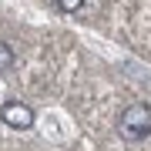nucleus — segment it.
<instances>
[{
	"label": "nucleus",
	"mask_w": 151,
	"mask_h": 151,
	"mask_svg": "<svg viewBox=\"0 0 151 151\" xmlns=\"http://www.w3.org/2000/svg\"><path fill=\"white\" fill-rule=\"evenodd\" d=\"M118 131L124 141H145L151 134V108L148 104H131V108L121 111Z\"/></svg>",
	"instance_id": "f257e3e1"
},
{
	"label": "nucleus",
	"mask_w": 151,
	"mask_h": 151,
	"mask_svg": "<svg viewBox=\"0 0 151 151\" xmlns=\"http://www.w3.org/2000/svg\"><path fill=\"white\" fill-rule=\"evenodd\" d=\"M0 121H4L7 128H14V131H27L34 124V111L24 101H7L4 108H0Z\"/></svg>",
	"instance_id": "f03ea898"
},
{
	"label": "nucleus",
	"mask_w": 151,
	"mask_h": 151,
	"mask_svg": "<svg viewBox=\"0 0 151 151\" xmlns=\"http://www.w3.org/2000/svg\"><path fill=\"white\" fill-rule=\"evenodd\" d=\"M10 67H14V50L0 40V74H4V70H10Z\"/></svg>",
	"instance_id": "7ed1b4c3"
},
{
	"label": "nucleus",
	"mask_w": 151,
	"mask_h": 151,
	"mask_svg": "<svg viewBox=\"0 0 151 151\" xmlns=\"http://www.w3.org/2000/svg\"><path fill=\"white\" fill-rule=\"evenodd\" d=\"M57 7H60L64 14H77V10L84 7V0H57Z\"/></svg>",
	"instance_id": "20e7f679"
}]
</instances>
